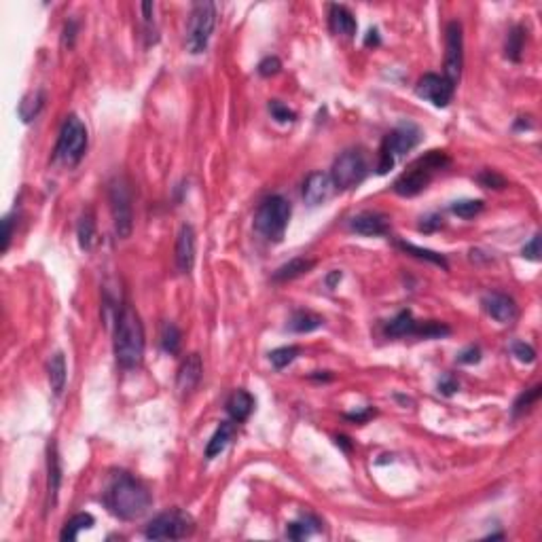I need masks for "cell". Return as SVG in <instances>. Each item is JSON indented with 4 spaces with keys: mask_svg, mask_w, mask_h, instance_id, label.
I'll return each mask as SVG.
<instances>
[{
    "mask_svg": "<svg viewBox=\"0 0 542 542\" xmlns=\"http://www.w3.org/2000/svg\"><path fill=\"white\" fill-rule=\"evenodd\" d=\"M87 142H89V134L85 123L76 115H68L60 130V138L55 144V159L62 161L64 165H76L87 151Z\"/></svg>",
    "mask_w": 542,
    "mask_h": 542,
    "instance_id": "6",
    "label": "cell"
},
{
    "mask_svg": "<svg viewBox=\"0 0 542 542\" xmlns=\"http://www.w3.org/2000/svg\"><path fill=\"white\" fill-rule=\"evenodd\" d=\"M318 519H313V517H303V519H299V521H294V523H290L288 527H286V536L290 538V540H305V538H309L313 531H318Z\"/></svg>",
    "mask_w": 542,
    "mask_h": 542,
    "instance_id": "31",
    "label": "cell"
},
{
    "mask_svg": "<svg viewBox=\"0 0 542 542\" xmlns=\"http://www.w3.org/2000/svg\"><path fill=\"white\" fill-rule=\"evenodd\" d=\"M193 529H195V521L191 519V515H187L180 508H172L157 515L147 525L144 536L149 540H180L193 534Z\"/></svg>",
    "mask_w": 542,
    "mask_h": 542,
    "instance_id": "10",
    "label": "cell"
},
{
    "mask_svg": "<svg viewBox=\"0 0 542 542\" xmlns=\"http://www.w3.org/2000/svg\"><path fill=\"white\" fill-rule=\"evenodd\" d=\"M43 104H45V93H43V91H34V93L26 95V97L22 100V104H20V117H22L26 123L32 121V119L41 113Z\"/></svg>",
    "mask_w": 542,
    "mask_h": 542,
    "instance_id": "30",
    "label": "cell"
},
{
    "mask_svg": "<svg viewBox=\"0 0 542 542\" xmlns=\"http://www.w3.org/2000/svg\"><path fill=\"white\" fill-rule=\"evenodd\" d=\"M481 303H483V309L500 324H513L519 316L515 299L504 292H487Z\"/></svg>",
    "mask_w": 542,
    "mask_h": 542,
    "instance_id": "13",
    "label": "cell"
},
{
    "mask_svg": "<svg viewBox=\"0 0 542 542\" xmlns=\"http://www.w3.org/2000/svg\"><path fill=\"white\" fill-rule=\"evenodd\" d=\"M513 354L521 360V363H534L536 360V352H534V348L531 346H527V344H523V341H517L515 346H513Z\"/></svg>",
    "mask_w": 542,
    "mask_h": 542,
    "instance_id": "40",
    "label": "cell"
},
{
    "mask_svg": "<svg viewBox=\"0 0 542 542\" xmlns=\"http://www.w3.org/2000/svg\"><path fill=\"white\" fill-rule=\"evenodd\" d=\"M322 324H324V320H322L318 313H313V311H305V309H299V311H294V313L290 316V320H288V329H290L292 333H311V331L320 329Z\"/></svg>",
    "mask_w": 542,
    "mask_h": 542,
    "instance_id": "24",
    "label": "cell"
},
{
    "mask_svg": "<svg viewBox=\"0 0 542 542\" xmlns=\"http://www.w3.org/2000/svg\"><path fill=\"white\" fill-rule=\"evenodd\" d=\"M458 360H460L462 365H475V363L481 360V350L475 348V346H470V348H466V350L458 356Z\"/></svg>",
    "mask_w": 542,
    "mask_h": 542,
    "instance_id": "42",
    "label": "cell"
},
{
    "mask_svg": "<svg viewBox=\"0 0 542 542\" xmlns=\"http://www.w3.org/2000/svg\"><path fill=\"white\" fill-rule=\"evenodd\" d=\"M523 257L529 261H540V236L538 233L529 240V244L523 246Z\"/></svg>",
    "mask_w": 542,
    "mask_h": 542,
    "instance_id": "41",
    "label": "cell"
},
{
    "mask_svg": "<svg viewBox=\"0 0 542 542\" xmlns=\"http://www.w3.org/2000/svg\"><path fill=\"white\" fill-rule=\"evenodd\" d=\"M375 415V409H365V411H360V413H348L346 417L348 419H354V421H367L369 417H373Z\"/></svg>",
    "mask_w": 542,
    "mask_h": 542,
    "instance_id": "47",
    "label": "cell"
},
{
    "mask_svg": "<svg viewBox=\"0 0 542 542\" xmlns=\"http://www.w3.org/2000/svg\"><path fill=\"white\" fill-rule=\"evenodd\" d=\"M454 85L445 79V76H441V74H424L419 81H417V85H415V93L419 95V97H424L426 102H430V104H435L437 108H445L449 102H452V97H454Z\"/></svg>",
    "mask_w": 542,
    "mask_h": 542,
    "instance_id": "12",
    "label": "cell"
},
{
    "mask_svg": "<svg viewBox=\"0 0 542 542\" xmlns=\"http://www.w3.org/2000/svg\"><path fill=\"white\" fill-rule=\"evenodd\" d=\"M3 227H5V231H3V252H7L9 244H11V238H13V221H11V216H5Z\"/></svg>",
    "mask_w": 542,
    "mask_h": 542,
    "instance_id": "43",
    "label": "cell"
},
{
    "mask_svg": "<svg viewBox=\"0 0 542 542\" xmlns=\"http://www.w3.org/2000/svg\"><path fill=\"white\" fill-rule=\"evenodd\" d=\"M449 333H452V329L445 327L443 322L428 320V322H419V324H417V335H415V337L435 339V337H445V335H449Z\"/></svg>",
    "mask_w": 542,
    "mask_h": 542,
    "instance_id": "34",
    "label": "cell"
},
{
    "mask_svg": "<svg viewBox=\"0 0 542 542\" xmlns=\"http://www.w3.org/2000/svg\"><path fill=\"white\" fill-rule=\"evenodd\" d=\"M398 248H400V250H405L407 255L415 257V259H421V261H428V263H435V265H439L441 269H449V265H447V259H445L443 255L435 252V250L417 248V246H413V244H407V242H398Z\"/></svg>",
    "mask_w": 542,
    "mask_h": 542,
    "instance_id": "28",
    "label": "cell"
},
{
    "mask_svg": "<svg viewBox=\"0 0 542 542\" xmlns=\"http://www.w3.org/2000/svg\"><path fill=\"white\" fill-rule=\"evenodd\" d=\"M255 409V398L246 390H236L229 400H227V413L231 415L233 421H246Z\"/></svg>",
    "mask_w": 542,
    "mask_h": 542,
    "instance_id": "20",
    "label": "cell"
},
{
    "mask_svg": "<svg viewBox=\"0 0 542 542\" xmlns=\"http://www.w3.org/2000/svg\"><path fill=\"white\" fill-rule=\"evenodd\" d=\"M313 265H316L313 259H305V257L292 259V261L284 263L282 267H278V271L273 273V280L276 282H288V280L301 278V276L309 273L313 269Z\"/></svg>",
    "mask_w": 542,
    "mask_h": 542,
    "instance_id": "22",
    "label": "cell"
},
{
    "mask_svg": "<svg viewBox=\"0 0 542 542\" xmlns=\"http://www.w3.org/2000/svg\"><path fill=\"white\" fill-rule=\"evenodd\" d=\"M329 24H331V30L339 36H348L352 39L356 34V20L352 15L350 9L341 7V5H333L331 11H329Z\"/></svg>",
    "mask_w": 542,
    "mask_h": 542,
    "instance_id": "18",
    "label": "cell"
},
{
    "mask_svg": "<svg viewBox=\"0 0 542 542\" xmlns=\"http://www.w3.org/2000/svg\"><path fill=\"white\" fill-rule=\"evenodd\" d=\"M233 432H236V424L233 421H223L216 432L212 435V439L205 445V458L214 460L216 456H221L225 452V447L229 445V441L233 439Z\"/></svg>",
    "mask_w": 542,
    "mask_h": 542,
    "instance_id": "19",
    "label": "cell"
},
{
    "mask_svg": "<svg viewBox=\"0 0 542 542\" xmlns=\"http://www.w3.org/2000/svg\"><path fill=\"white\" fill-rule=\"evenodd\" d=\"M290 212H292L290 203L282 195L267 197L259 205L257 216H255L257 231L269 242H282L284 233H286V227H288V221H290Z\"/></svg>",
    "mask_w": 542,
    "mask_h": 542,
    "instance_id": "5",
    "label": "cell"
},
{
    "mask_svg": "<svg viewBox=\"0 0 542 542\" xmlns=\"http://www.w3.org/2000/svg\"><path fill=\"white\" fill-rule=\"evenodd\" d=\"M282 70V62L276 57V55H269V57H265L261 64H259V74L261 76H273V74H278Z\"/></svg>",
    "mask_w": 542,
    "mask_h": 542,
    "instance_id": "39",
    "label": "cell"
},
{
    "mask_svg": "<svg viewBox=\"0 0 542 542\" xmlns=\"http://www.w3.org/2000/svg\"><path fill=\"white\" fill-rule=\"evenodd\" d=\"M452 163V159L447 157V153L443 151H430L421 157H417L394 182V191L400 197H415L419 195L424 189H428V184L432 182V178L437 176V172L445 170Z\"/></svg>",
    "mask_w": 542,
    "mask_h": 542,
    "instance_id": "3",
    "label": "cell"
},
{
    "mask_svg": "<svg viewBox=\"0 0 542 542\" xmlns=\"http://www.w3.org/2000/svg\"><path fill=\"white\" fill-rule=\"evenodd\" d=\"M365 45L367 47H377L379 45V32L377 30H369V34H367V39H365Z\"/></svg>",
    "mask_w": 542,
    "mask_h": 542,
    "instance_id": "48",
    "label": "cell"
},
{
    "mask_svg": "<svg viewBox=\"0 0 542 542\" xmlns=\"http://www.w3.org/2000/svg\"><path fill=\"white\" fill-rule=\"evenodd\" d=\"M95 219H93V214L87 210L81 219H79V225H76V238H79V246L85 250V252H89L93 246H95Z\"/></svg>",
    "mask_w": 542,
    "mask_h": 542,
    "instance_id": "26",
    "label": "cell"
},
{
    "mask_svg": "<svg viewBox=\"0 0 542 542\" xmlns=\"http://www.w3.org/2000/svg\"><path fill=\"white\" fill-rule=\"evenodd\" d=\"M74 30H76L74 22L66 24V28H64V47H72V41H74Z\"/></svg>",
    "mask_w": 542,
    "mask_h": 542,
    "instance_id": "46",
    "label": "cell"
},
{
    "mask_svg": "<svg viewBox=\"0 0 542 542\" xmlns=\"http://www.w3.org/2000/svg\"><path fill=\"white\" fill-rule=\"evenodd\" d=\"M60 483H62V466H60L57 447H55V443H53V445L49 447V481H47V492H49L47 506H49V508L55 506L57 492H60Z\"/></svg>",
    "mask_w": 542,
    "mask_h": 542,
    "instance_id": "23",
    "label": "cell"
},
{
    "mask_svg": "<svg viewBox=\"0 0 542 542\" xmlns=\"http://www.w3.org/2000/svg\"><path fill=\"white\" fill-rule=\"evenodd\" d=\"M348 441H350L348 437H337V445H344L346 452H350V443H348Z\"/></svg>",
    "mask_w": 542,
    "mask_h": 542,
    "instance_id": "50",
    "label": "cell"
},
{
    "mask_svg": "<svg viewBox=\"0 0 542 542\" xmlns=\"http://www.w3.org/2000/svg\"><path fill=\"white\" fill-rule=\"evenodd\" d=\"M421 140V130L411 123V121H402L398 123L381 142L379 149V161H377V174H388L398 159H402L409 151H413Z\"/></svg>",
    "mask_w": 542,
    "mask_h": 542,
    "instance_id": "4",
    "label": "cell"
},
{
    "mask_svg": "<svg viewBox=\"0 0 542 542\" xmlns=\"http://www.w3.org/2000/svg\"><path fill=\"white\" fill-rule=\"evenodd\" d=\"M445 79L456 87L462 76V66H464V34H462V24L460 22H449L447 32H445Z\"/></svg>",
    "mask_w": 542,
    "mask_h": 542,
    "instance_id": "11",
    "label": "cell"
},
{
    "mask_svg": "<svg viewBox=\"0 0 542 542\" xmlns=\"http://www.w3.org/2000/svg\"><path fill=\"white\" fill-rule=\"evenodd\" d=\"M540 394H542V388H540V386H534V388H529V390L521 392V394H519V398H517V400H515V405H513V415H515V417H519V415L527 413V411L538 402Z\"/></svg>",
    "mask_w": 542,
    "mask_h": 542,
    "instance_id": "33",
    "label": "cell"
},
{
    "mask_svg": "<svg viewBox=\"0 0 542 542\" xmlns=\"http://www.w3.org/2000/svg\"><path fill=\"white\" fill-rule=\"evenodd\" d=\"M180 344H182V335H180L178 327H176V324H172V322H165L163 329H161V348H163V352L174 356V354L180 352Z\"/></svg>",
    "mask_w": 542,
    "mask_h": 542,
    "instance_id": "29",
    "label": "cell"
},
{
    "mask_svg": "<svg viewBox=\"0 0 542 542\" xmlns=\"http://www.w3.org/2000/svg\"><path fill=\"white\" fill-rule=\"evenodd\" d=\"M477 180H479L481 187H487V189H504V187H508L506 178L500 176L496 170H483V172L477 176Z\"/></svg>",
    "mask_w": 542,
    "mask_h": 542,
    "instance_id": "37",
    "label": "cell"
},
{
    "mask_svg": "<svg viewBox=\"0 0 542 542\" xmlns=\"http://www.w3.org/2000/svg\"><path fill=\"white\" fill-rule=\"evenodd\" d=\"M331 180L337 191H350L358 187L369 176V159L363 149H348L344 151L331 170Z\"/></svg>",
    "mask_w": 542,
    "mask_h": 542,
    "instance_id": "7",
    "label": "cell"
},
{
    "mask_svg": "<svg viewBox=\"0 0 542 542\" xmlns=\"http://www.w3.org/2000/svg\"><path fill=\"white\" fill-rule=\"evenodd\" d=\"M523 45H525V30L521 26H515L508 32V39H506V57L513 60V62H519Z\"/></svg>",
    "mask_w": 542,
    "mask_h": 542,
    "instance_id": "32",
    "label": "cell"
},
{
    "mask_svg": "<svg viewBox=\"0 0 542 542\" xmlns=\"http://www.w3.org/2000/svg\"><path fill=\"white\" fill-rule=\"evenodd\" d=\"M417 320L413 318V313L409 309L400 311L398 316H394L388 324H386V335L388 337H411L417 335Z\"/></svg>",
    "mask_w": 542,
    "mask_h": 542,
    "instance_id": "21",
    "label": "cell"
},
{
    "mask_svg": "<svg viewBox=\"0 0 542 542\" xmlns=\"http://www.w3.org/2000/svg\"><path fill=\"white\" fill-rule=\"evenodd\" d=\"M104 502L115 517L123 521H134L151 508L153 500L149 489L138 479L128 473H117L106 487Z\"/></svg>",
    "mask_w": 542,
    "mask_h": 542,
    "instance_id": "1",
    "label": "cell"
},
{
    "mask_svg": "<svg viewBox=\"0 0 542 542\" xmlns=\"http://www.w3.org/2000/svg\"><path fill=\"white\" fill-rule=\"evenodd\" d=\"M324 373H327V371H324ZM324 373L318 371L316 375H311V379H331V377H333V375H324Z\"/></svg>",
    "mask_w": 542,
    "mask_h": 542,
    "instance_id": "51",
    "label": "cell"
},
{
    "mask_svg": "<svg viewBox=\"0 0 542 542\" xmlns=\"http://www.w3.org/2000/svg\"><path fill=\"white\" fill-rule=\"evenodd\" d=\"M458 388H460V386H458V381H456L454 377H445V379L439 384V390H441L443 394H447V396H452Z\"/></svg>",
    "mask_w": 542,
    "mask_h": 542,
    "instance_id": "45",
    "label": "cell"
},
{
    "mask_svg": "<svg viewBox=\"0 0 542 542\" xmlns=\"http://www.w3.org/2000/svg\"><path fill=\"white\" fill-rule=\"evenodd\" d=\"M483 210L481 199H460L452 203V212L460 219H475V216Z\"/></svg>",
    "mask_w": 542,
    "mask_h": 542,
    "instance_id": "35",
    "label": "cell"
},
{
    "mask_svg": "<svg viewBox=\"0 0 542 542\" xmlns=\"http://www.w3.org/2000/svg\"><path fill=\"white\" fill-rule=\"evenodd\" d=\"M66 377H68V369H66V358L62 352L53 354L49 360V384L55 396H60L66 388Z\"/></svg>",
    "mask_w": 542,
    "mask_h": 542,
    "instance_id": "25",
    "label": "cell"
},
{
    "mask_svg": "<svg viewBox=\"0 0 542 542\" xmlns=\"http://www.w3.org/2000/svg\"><path fill=\"white\" fill-rule=\"evenodd\" d=\"M201 377H203V365H201L199 354H189L182 360L178 375H176V386H178L180 394H191L199 386Z\"/></svg>",
    "mask_w": 542,
    "mask_h": 542,
    "instance_id": "17",
    "label": "cell"
},
{
    "mask_svg": "<svg viewBox=\"0 0 542 542\" xmlns=\"http://www.w3.org/2000/svg\"><path fill=\"white\" fill-rule=\"evenodd\" d=\"M350 229L358 236L377 238L390 233V221L379 212H360L350 221Z\"/></svg>",
    "mask_w": 542,
    "mask_h": 542,
    "instance_id": "15",
    "label": "cell"
},
{
    "mask_svg": "<svg viewBox=\"0 0 542 542\" xmlns=\"http://www.w3.org/2000/svg\"><path fill=\"white\" fill-rule=\"evenodd\" d=\"M108 201H111V214L115 233L126 240L134 231V208H132V191L123 176H115L108 184Z\"/></svg>",
    "mask_w": 542,
    "mask_h": 542,
    "instance_id": "8",
    "label": "cell"
},
{
    "mask_svg": "<svg viewBox=\"0 0 542 542\" xmlns=\"http://www.w3.org/2000/svg\"><path fill=\"white\" fill-rule=\"evenodd\" d=\"M335 191V184L331 180L329 174L322 172H313L307 176V180L303 182V199L307 205H320L327 201Z\"/></svg>",
    "mask_w": 542,
    "mask_h": 542,
    "instance_id": "14",
    "label": "cell"
},
{
    "mask_svg": "<svg viewBox=\"0 0 542 542\" xmlns=\"http://www.w3.org/2000/svg\"><path fill=\"white\" fill-rule=\"evenodd\" d=\"M299 356V348L297 346H286V348H278L269 354V360L276 369H284L288 367L294 358Z\"/></svg>",
    "mask_w": 542,
    "mask_h": 542,
    "instance_id": "36",
    "label": "cell"
},
{
    "mask_svg": "<svg viewBox=\"0 0 542 542\" xmlns=\"http://www.w3.org/2000/svg\"><path fill=\"white\" fill-rule=\"evenodd\" d=\"M115 358L121 369H138L144 360V329L134 307L123 305L115 324Z\"/></svg>",
    "mask_w": 542,
    "mask_h": 542,
    "instance_id": "2",
    "label": "cell"
},
{
    "mask_svg": "<svg viewBox=\"0 0 542 542\" xmlns=\"http://www.w3.org/2000/svg\"><path fill=\"white\" fill-rule=\"evenodd\" d=\"M93 523H95V519H93L89 513H79V515H74L70 521H66V525H64L60 538H62V540H76V538H79V531L89 529Z\"/></svg>",
    "mask_w": 542,
    "mask_h": 542,
    "instance_id": "27",
    "label": "cell"
},
{
    "mask_svg": "<svg viewBox=\"0 0 542 542\" xmlns=\"http://www.w3.org/2000/svg\"><path fill=\"white\" fill-rule=\"evenodd\" d=\"M216 26V7L214 3H195L187 28V49L193 55H199L208 49Z\"/></svg>",
    "mask_w": 542,
    "mask_h": 542,
    "instance_id": "9",
    "label": "cell"
},
{
    "mask_svg": "<svg viewBox=\"0 0 542 542\" xmlns=\"http://www.w3.org/2000/svg\"><path fill=\"white\" fill-rule=\"evenodd\" d=\"M269 113H271V117H273L276 121H280V123H292L294 117H297L288 106H284V104L278 102V100H271V102H269Z\"/></svg>",
    "mask_w": 542,
    "mask_h": 542,
    "instance_id": "38",
    "label": "cell"
},
{
    "mask_svg": "<svg viewBox=\"0 0 542 542\" xmlns=\"http://www.w3.org/2000/svg\"><path fill=\"white\" fill-rule=\"evenodd\" d=\"M337 282H341V271H331L329 278H327V286H329V288H335Z\"/></svg>",
    "mask_w": 542,
    "mask_h": 542,
    "instance_id": "49",
    "label": "cell"
},
{
    "mask_svg": "<svg viewBox=\"0 0 542 542\" xmlns=\"http://www.w3.org/2000/svg\"><path fill=\"white\" fill-rule=\"evenodd\" d=\"M195 229L191 225H182L176 240V265L180 273H189L195 265Z\"/></svg>",
    "mask_w": 542,
    "mask_h": 542,
    "instance_id": "16",
    "label": "cell"
},
{
    "mask_svg": "<svg viewBox=\"0 0 542 542\" xmlns=\"http://www.w3.org/2000/svg\"><path fill=\"white\" fill-rule=\"evenodd\" d=\"M439 227H443V219L441 216H430V219H426L421 225H419V231H435V229H439Z\"/></svg>",
    "mask_w": 542,
    "mask_h": 542,
    "instance_id": "44",
    "label": "cell"
}]
</instances>
